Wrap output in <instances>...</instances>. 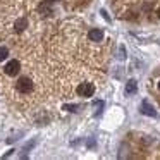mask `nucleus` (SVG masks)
Segmentation results:
<instances>
[{
	"instance_id": "15",
	"label": "nucleus",
	"mask_w": 160,
	"mask_h": 160,
	"mask_svg": "<svg viewBox=\"0 0 160 160\" xmlns=\"http://www.w3.org/2000/svg\"><path fill=\"white\" fill-rule=\"evenodd\" d=\"M158 90H160V83H158Z\"/></svg>"
},
{
	"instance_id": "9",
	"label": "nucleus",
	"mask_w": 160,
	"mask_h": 160,
	"mask_svg": "<svg viewBox=\"0 0 160 160\" xmlns=\"http://www.w3.org/2000/svg\"><path fill=\"white\" fill-rule=\"evenodd\" d=\"M9 57V50L5 48V47H0V62H2V60H5Z\"/></svg>"
},
{
	"instance_id": "6",
	"label": "nucleus",
	"mask_w": 160,
	"mask_h": 160,
	"mask_svg": "<svg viewBox=\"0 0 160 160\" xmlns=\"http://www.w3.org/2000/svg\"><path fill=\"white\" fill-rule=\"evenodd\" d=\"M26 28H28V19L26 18H21V19H18V21L14 22V29L18 33H22Z\"/></svg>"
},
{
	"instance_id": "8",
	"label": "nucleus",
	"mask_w": 160,
	"mask_h": 160,
	"mask_svg": "<svg viewBox=\"0 0 160 160\" xmlns=\"http://www.w3.org/2000/svg\"><path fill=\"white\" fill-rule=\"evenodd\" d=\"M48 4H52L50 0H47V2H43L42 5H40V12H45V14H50V5Z\"/></svg>"
},
{
	"instance_id": "14",
	"label": "nucleus",
	"mask_w": 160,
	"mask_h": 160,
	"mask_svg": "<svg viewBox=\"0 0 160 160\" xmlns=\"http://www.w3.org/2000/svg\"><path fill=\"white\" fill-rule=\"evenodd\" d=\"M50 2H59V0H50Z\"/></svg>"
},
{
	"instance_id": "3",
	"label": "nucleus",
	"mask_w": 160,
	"mask_h": 160,
	"mask_svg": "<svg viewBox=\"0 0 160 160\" xmlns=\"http://www.w3.org/2000/svg\"><path fill=\"white\" fill-rule=\"evenodd\" d=\"M4 69H5V74H7V76H16V74L19 72V69H21V64H19V60H11Z\"/></svg>"
},
{
	"instance_id": "7",
	"label": "nucleus",
	"mask_w": 160,
	"mask_h": 160,
	"mask_svg": "<svg viewBox=\"0 0 160 160\" xmlns=\"http://www.w3.org/2000/svg\"><path fill=\"white\" fill-rule=\"evenodd\" d=\"M136 90H138V83H136L134 79H129L128 84H126V93H128V95H134Z\"/></svg>"
},
{
	"instance_id": "12",
	"label": "nucleus",
	"mask_w": 160,
	"mask_h": 160,
	"mask_svg": "<svg viewBox=\"0 0 160 160\" xmlns=\"http://www.w3.org/2000/svg\"><path fill=\"white\" fill-rule=\"evenodd\" d=\"M88 146H90V148H93V146H95V141H93V139H88Z\"/></svg>"
},
{
	"instance_id": "2",
	"label": "nucleus",
	"mask_w": 160,
	"mask_h": 160,
	"mask_svg": "<svg viewBox=\"0 0 160 160\" xmlns=\"http://www.w3.org/2000/svg\"><path fill=\"white\" fill-rule=\"evenodd\" d=\"M16 88H18V91H21V93H29V91L33 90V83L28 78H21V79L16 83Z\"/></svg>"
},
{
	"instance_id": "4",
	"label": "nucleus",
	"mask_w": 160,
	"mask_h": 160,
	"mask_svg": "<svg viewBox=\"0 0 160 160\" xmlns=\"http://www.w3.org/2000/svg\"><path fill=\"white\" fill-rule=\"evenodd\" d=\"M141 112L145 115H148V117H155L157 115V110L150 105V102H146V100H143V103H141Z\"/></svg>"
},
{
	"instance_id": "10",
	"label": "nucleus",
	"mask_w": 160,
	"mask_h": 160,
	"mask_svg": "<svg viewBox=\"0 0 160 160\" xmlns=\"http://www.w3.org/2000/svg\"><path fill=\"white\" fill-rule=\"evenodd\" d=\"M76 108H79V105H64V110L67 112H76Z\"/></svg>"
},
{
	"instance_id": "11",
	"label": "nucleus",
	"mask_w": 160,
	"mask_h": 160,
	"mask_svg": "<svg viewBox=\"0 0 160 160\" xmlns=\"http://www.w3.org/2000/svg\"><path fill=\"white\" fill-rule=\"evenodd\" d=\"M124 57H126V48L121 47V48H119V59H124Z\"/></svg>"
},
{
	"instance_id": "1",
	"label": "nucleus",
	"mask_w": 160,
	"mask_h": 160,
	"mask_svg": "<svg viewBox=\"0 0 160 160\" xmlns=\"http://www.w3.org/2000/svg\"><path fill=\"white\" fill-rule=\"evenodd\" d=\"M95 93V86L91 83H81L79 86H78V95H81V97L88 98V97H93Z\"/></svg>"
},
{
	"instance_id": "5",
	"label": "nucleus",
	"mask_w": 160,
	"mask_h": 160,
	"mask_svg": "<svg viewBox=\"0 0 160 160\" xmlns=\"http://www.w3.org/2000/svg\"><path fill=\"white\" fill-rule=\"evenodd\" d=\"M88 38L91 40V42H102L103 40V31L102 29H90V33H88Z\"/></svg>"
},
{
	"instance_id": "13",
	"label": "nucleus",
	"mask_w": 160,
	"mask_h": 160,
	"mask_svg": "<svg viewBox=\"0 0 160 160\" xmlns=\"http://www.w3.org/2000/svg\"><path fill=\"white\" fill-rule=\"evenodd\" d=\"M157 14H158V18H160V9H158V12H157Z\"/></svg>"
}]
</instances>
